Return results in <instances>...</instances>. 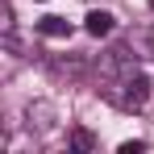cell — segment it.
I'll return each mask as SVG.
<instances>
[{
  "mask_svg": "<svg viewBox=\"0 0 154 154\" xmlns=\"http://www.w3.org/2000/svg\"><path fill=\"white\" fill-rule=\"evenodd\" d=\"M38 33L42 38H71V21L67 17H42L38 21Z\"/></svg>",
  "mask_w": 154,
  "mask_h": 154,
  "instance_id": "obj_5",
  "label": "cell"
},
{
  "mask_svg": "<svg viewBox=\"0 0 154 154\" xmlns=\"http://www.w3.org/2000/svg\"><path fill=\"white\" fill-rule=\"evenodd\" d=\"M96 133L92 129H71V150H96Z\"/></svg>",
  "mask_w": 154,
  "mask_h": 154,
  "instance_id": "obj_6",
  "label": "cell"
},
{
  "mask_svg": "<svg viewBox=\"0 0 154 154\" xmlns=\"http://www.w3.org/2000/svg\"><path fill=\"white\" fill-rule=\"evenodd\" d=\"M83 29H88L92 38H108V33L117 29V17H112L108 8H92V13H88V21H83Z\"/></svg>",
  "mask_w": 154,
  "mask_h": 154,
  "instance_id": "obj_3",
  "label": "cell"
},
{
  "mask_svg": "<svg viewBox=\"0 0 154 154\" xmlns=\"http://www.w3.org/2000/svg\"><path fill=\"white\" fill-rule=\"evenodd\" d=\"M50 71L54 75H67V79H79L88 71V58L83 54H67V58H50Z\"/></svg>",
  "mask_w": 154,
  "mask_h": 154,
  "instance_id": "obj_4",
  "label": "cell"
},
{
  "mask_svg": "<svg viewBox=\"0 0 154 154\" xmlns=\"http://www.w3.org/2000/svg\"><path fill=\"white\" fill-rule=\"evenodd\" d=\"M150 8H154V0H150Z\"/></svg>",
  "mask_w": 154,
  "mask_h": 154,
  "instance_id": "obj_8",
  "label": "cell"
},
{
  "mask_svg": "<svg viewBox=\"0 0 154 154\" xmlns=\"http://www.w3.org/2000/svg\"><path fill=\"white\" fill-rule=\"evenodd\" d=\"M100 96L108 104H117L121 112H142V108L150 104V79L142 75V71L121 75V79H104V83H100Z\"/></svg>",
  "mask_w": 154,
  "mask_h": 154,
  "instance_id": "obj_1",
  "label": "cell"
},
{
  "mask_svg": "<svg viewBox=\"0 0 154 154\" xmlns=\"http://www.w3.org/2000/svg\"><path fill=\"white\" fill-rule=\"evenodd\" d=\"M142 150H150L146 142H121V154H142Z\"/></svg>",
  "mask_w": 154,
  "mask_h": 154,
  "instance_id": "obj_7",
  "label": "cell"
},
{
  "mask_svg": "<svg viewBox=\"0 0 154 154\" xmlns=\"http://www.w3.org/2000/svg\"><path fill=\"white\" fill-rule=\"evenodd\" d=\"M54 125H58V108H54L50 100H29L25 104V129L29 133L42 137V133H50Z\"/></svg>",
  "mask_w": 154,
  "mask_h": 154,
  "instance_id": "obj_2",
  "label": "cell"
}]
</instances>
